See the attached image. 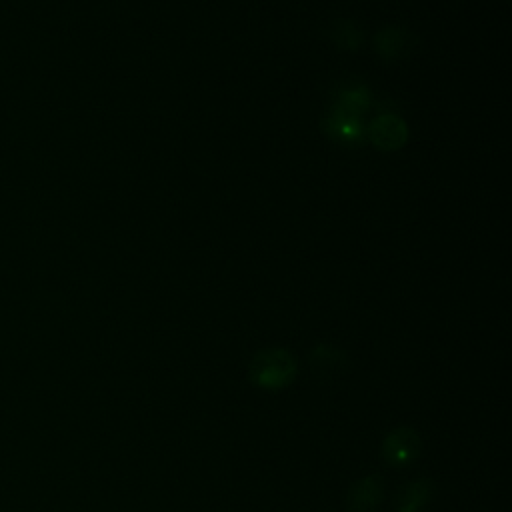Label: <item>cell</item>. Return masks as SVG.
<instances>
[{
    "label": "cell",
    "mask_w": 512,
    "mask_h": 512,
    "mask_svg": "<svg viewBox=\"0 0 512 512\" xmlns=\"http://www.w3.org/2000/svg\"><path fill=\"white\" fill-rule=\"evenodd\" d=\"M310 368L318 380H334L344 372L346 356L332 346H318L310 354Z\"/></svg>",
    "instance_id": "cell-4"
},
{
    "label": "cell",
    "mask_w": 512,
    "mask_h": 512,
    "mask_svg": "<svg viewBox=\"0 0 512 512\" xmlns=\"http://www.w3.org/2000/svg\"><path fill=\"white\" fill-rule=\"evenodd\" d=\"M296 374L294 356L286 350H262L250 364V380L264 390H280L292 382Z\"/></svg>",
    "instance_id": "cell-1"
},
{
    "label": "cell",
    "mask_w": 512,
    "mask_h": 512,
    "mask_svg": "<svg viewBox=\"0 0 512 512\" xmlns=\"http://www.w3.org/2000/svg\"><path fill=\"white\" fill-rule=\"evenodd\" d=\"M370 138L380 146V148H398L404 138H406V128L398 118L384 116L378 118L370 124Z\"/></svg>",
    "instance_id": "cell-6"
},
{
    "label": "cell",
    "mask_w": 512,
    "mask_h": 512,
    "mask_svg": "<svg viewBox=\"0 0 512 512\" xmlns=\"http://www.w3.org/2000/svg\"><path fill=\"white\" fill-rule=\"evenodd\" d=\"M382 480L380 476H366L362 480H358L356 484H352L348 496H346V504L350 512H374L382 500Z\"/></svg>",
    "instance_id": "cell-3"
},
{
    "label": "cell",
    "mask_w": 512,
    "mask_h": 512,
    "mask_svg": "<svg viewBox=\"0 0 512 512\" xmlns=\"http://www.w3.org/2000/svg\"><path fill=\"white\" fill-rule=\"evenodd\" d=\"M420 440L412 428H396L382 442V458L390 466H406L418 456Z\"/></svg>",
    "instance_id": "cell-2"
},
{
    "label": "cell",
    "mask_w": 512,
    "mask_h": 512,
    "mask_svg": "<svg viewBox=\"0 0 512 512\" xmlns=\"http://www.w3.org/2000/svg\"><path fill=\"white\" fill-rule=\"evenodd\" d=\"M432 494V484L426 478L408 482L396 498V512H420Z\"/></svg>",
    "instance_id": "cell-5"
}]
</instances>
